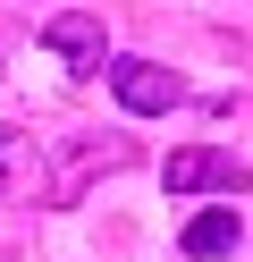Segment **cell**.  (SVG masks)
<instances>
[{"label":"cell","mask_w":253,"mask_h":262,"mask_svg":"<svg viewBox=\"0 0 253 262\" xmlns=\"http://www.w3.org/2000/svg\"><path fill=\"white\" fill-rule=\"evenodd\" d=\"M127 161H135V136H59V152L42 169V203H84V186Z\"/></svg>","instance_id":"1"},{"label":"cell","mask_w":253,"mask_h":262,"mask_svg":"<svg viewBox=\"0 0 253 262\" xmlns=\"http://www.w3.org/2000/svg\"><path fill=\"white\" fill-rule=\"evenodd\" d=\"M169 194H245V161L236 152H219V144H186V152H169Z\"/></svg>","instance_id":"3"},{"label":"cell","mask_w":253,"mask_h":262,"mask_svg":"<svg viewBox=\"0 0 253 262\" xmlns=\"http://www.w3.org/2000/svg\"><path fill=\"white\" fill-rule=\"evenodd\" d=\"M26 194H42V152L26 127H0V203H26Z\"/></svg>","instance_id":"5"},{"label":"cell","mask_w":253,"mask_h":262,"mask_svg":"<svg viewBox=\"0 0 253 262\" xmlns=\"http://www.w3.org/2000/svg\"><path fill=\"white\" fill-rule=\"evenodd\" d=\"M42 51H51V59H67L76 76H101L110 34H101V17H93V9H59V17L42 26Z\"/></svg>","instance_id":"4"},{"label":"cell","mask_w":253,"mask_h":262,"mask_svg":"<svg viewBox=\"0 0 253 262\" xmlns=\"http://www.w3.org/2000/svg\"><path fill=\"white\" fill-rule=\"evenodd\" d=\"M236 237H245V228H236V211L228 203H211V211H194V220H186V262H219V254H236Z\"/></svg>","instance_id":"6"},{"label":"cell","mask_w":253,"mask_h":262,"mask_svg":"<svg viewBox=\"0 0 253 262\" xmlns=\"http://www.w3.org/2000/svg\"><path fill=\"white\" fill-rule=\"evenodd\" d=\"M101 76H110V93L135 110V119H169V110L186 102V76L160 68V59H101Z\"/></svg>","instance_id":"2"}]
</instances>
